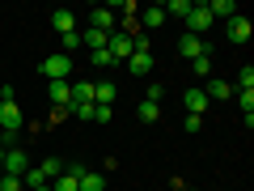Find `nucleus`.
<instances>
[{"instance_id":"34","label":"nucleus","mask_w":254,"mask_h":191,"mask_svg":"<svg viewBox=\"0 0 254 191\" xmlns=\"http://www.w3.org/2000/svg\"><path fill=\"white\" fill-rule=\"evenodd\" d=\"M0 170H4V145H0Z\"/></svg>"},{"instance_id":"16","label":"nucleus","mask_w":254,"mask_h":191,"mask_svg":"<svg viewBox=\"0 0 254 191\" xmlns=\"http://www.w3.org/2000/svg\"><path fill=\"white\" fill-rule=\"evenodd\" d=\"M34 170L43 174L47 183H55V179H60V174H64V162H60V157H43V166H34Z\"/></svg>"},{"instance_id":"30","label":"nucleus","mask_w":254,"mask_h":191,"mask_svg":"<svg viewBox=\"0 0 254 191\" xmlns=\"http://www.w3.org/2000/svg\"><path fill=\"white\" fill-rule=\"evenodd\" d=\"M81 47V34H64V55H72Z\"/></svg>"},{"instance_id":"11","label":"nucleus","mask_w":254,"mask_h":191,"mask_svg":"<svg viewBox=\"0 0 254 191\" xmlns=\"http://www.w3.org/2000/svg\"><path fill=\"white\" fill-rule=\"evenodd\" d=\"M89 30L115 34V9H93V13H89Z\"/></svg>"},{"instance_id":"23","label":"nucleus","mask_w":254,"mask_h":191,"mask_svg":"<svg viewBox=\"0 0 254 191\" xmlns=\"http://www.w3.org/2000/svg\"><path fill=\"white\" fill-rule=\"evenodd\" d=\"M140 119H144V123H157V119H161V106H157V102H140V110H136Z\"/></svg>"},{"instance_id":"31","label":"nucleus","mask_w":254,"mask_h":191,"mask_svg":"<svg viewBox=\"0 0 254 191\" xmlns=\"http://www.w3.org/2000/svg\"><path fill=\"white\" fill-rule=\"evenodd\" d=\"M161 98H165V90L153 81V85H148V98H144V102H157V106H161Z\"/></svg>"},{"instance_id":"24","label":"nucleus","mask_w":254,"mask_h":191,"mask_svg":"<svg viewBox=\"0 0 254 191\" xmlns=\"http://www.w3.org/2000/svg\"><path fill=\"white\" fill-rule=\"evenodd\" d=\"M237 102H242V115H254V90H237Z\"/></svg>"},{"instance_id":"35","label":"nucleus","mask_w":254,"mask_h":191,"mask_svg":"<svg viewBox=\"0 0 254 191\" xmlns=\"http://www.w3.org/2000/svg\"><path fill=\"white\" fill-rule=\"evenodd\" d=\"M34 191H51V183H47V187H34Z\"/></svg>"},{"instance_id":"2","label":"nucleus","mask_w":254,"mask_h":191,"mask_svg":"<svg viewBox=\"0 0 254 191\" xmlns=\"http://www.w3.org/2000/svg\"><path fill=\"white\" fill-rule=\"evenodd\" d=\"M208 30H212V13H208V4H195V9L187 13V34L203 38Z\"/></svg>"},{"instance_id":"28","label":"nucleus","mask_w":254,"mask_h":191,"mask_svg":"<svg viewBox=\"0 0 254 191\" xmlns=\"http://www.w3.org/2000/svg\"><path fill=\"white\" fill-rule=\"evenodd\" d=\"M237 90H254V68H250V64L237 73Z\"/></svg>"},{"instance_id":"26","label":"nucleus","mask_w":254,"mask_h":191,"mask_svg":"<svg viewBox=\"0 0 254 191\" xmlns=\"http://www.w3.org/2000/svg\"><path fill=\"white\" fill-rule=\"evenodd\" d=\"M68 115H76V119H93V102H72V106H68Z\"/></svg>"},{"instance_id":"7","label":"nucleus","mask_w":254,"mask_h":191,"mask_svg":"<svg viewBox=\"0 0 254 191\" xmlns=\"http://www.w3.org/2000/svg\"><path fill=\"white\" fill-rule=\"evenodd\" d=\"M81 174H85V166H68V170L51 183V191H81Z\"/></svg>"},{"instance_id":"17","label":"nucleus","mask_w":254,"mask_h":191,"mask_svg":"<svg viewBox=\"0 0 254 191\" xmlns=\"http://www.w3.org/2000/svg\"><path fill=\"white\" fill-rule=\"evenodd\" d=\"M165 26V9H161V4H148V9H144V34H148V30H161Z\"/></svg>"},{"instance_id":"5","label":"nucleus","mask_w":254,"mask_h":191,"mask_svg":"<svg viewBox=\"0 0 254 191\" xmlns=\"http://www.w3.org/2000/svg\"><path fill=\"white\" fill-rule=\"evenodd\" d=\"M250 38H254V26H250V17L233 13V17H229V43H250Z\"/></svg>"},{"instance_id":"12","label":"nucleus","mask_w":254,"mask_h":191,"mask_svg":"<svg viewBox=\"0 0 254 191\" xmlns=\"http://www.w3.org/2000/svg\"><path fill=\"white\" fill-rule=\"evenodd\" d=\"M51 26L60 30V34H76V13H68V9H55V13H51Z\"/></svg>"},{"instance_id":"4","label":"nucleus","mask_w":254,"mask_h":191,"mask_svg":"<svg viewBox=\"0 0 254 191\" xmlns=\"http://www.w3.org/2000/svg\"><path fill=\"white\" fill-rule=\"evenodd\" d=\"M182 106H187V115H199V119H203V110L212 106V102H208V94H203V85H195V90H187V94H182Z\"/></svg>"},{"instance_id":"27","label":"nucleus","mask_w":254,"mask_h":191,"mask_svg":"<svg viewBox=\"0 0 254 191\" xmlns=\"http://www.w3.org/2000/svg\"><path fill=\"white\" fill-rule=\"evenodd\" d=\"M89 64H93V68H110L115 60H110V51L102 47V51H89Z\"/></svg>"},{"instance_id":"19","label":"nucleus","mask_w":254,"mask_h":191,"mask_svg":"<svg viewBox=\"0 0 254 191\" xmlns=\"http://www.w3.org/2000/svg\"><path fill=\"white\" fill-rule=\"evenodd\" d=\"M208 13H212V21H216V17H233V13H237V4H233V0H212V4H208Z\"/></svg>"},{"instance_id":"6","label":"nucleus","mask_w":254,"mask_h":191,"mask_svg":"<svg viewBox=\"0 0 254 191\" xmlns=\"http://www.w3.org/2000/svg\"><path fill=\"white\" fill-rule=\"evenodd\" d=\"M106 51H110V60H127V55L136 51V43H131L123 30H115V34H110V43H106Z\"/></svg>"},{"instance_id":"25","label":"nucleus","mask_w":254,"mask_h":191,"mask_svg":"<svg viewBox=\"0 0 254 191\" xmlns=\"http://www.w3.org/2000/svg\"><path fill=\"white\" fill-rule=\"evenodd\" d=\"M0 191H26V183L17 174H0Z\"/></svg>"},{"instance_id":"22","label":"nucleus","mask_w":254,"mask_h":191,"mask_svg":"<svg viewBox=\"0 0 254 191\" xmlns=\"http://www.w3.org/2000/svg\"><path fill=\"white\" fill-rule=\"evenodd\" d=\"M190 73H195V77H212V51L199 55V60H190Z\"/></svg>"},{"instance_id":"36","label":"nucleus","mask_w":254,"mask_h":191,"mask_svg":"<svg viewBox=\"0 0 254 191\" xmlns=\"http://www.w3.org/2000/svg\"><path fill=\"white\" fill-rule=\"evenodd\" d=\"M182 191H199V187H182Z\"/></svg>"},{"instance_id":"8","label":"nucleus","mask_w":254,"mask_h":191,"mask_svg":"<svg viewBox=\"0 0 254 191\" xmlns=\"http://www.w3.org/2000/svg\"><path fill=\"white\" fill-rule=\"evenodd\" d=\"M127 73L131 77H148L153 73V51H131L127 55Z\"/></svg>"},{"instance_id":"13","label":"nucleus","mask_w":254,"mask_h":191,"mask_svg":"<svg viewBox=\"0 0 254 191\" xmlns=\"http://www.w3.org/2000/svg\"><path fill=\"white\" fill-rule=\"evenodd\" d=\"M76 34H81V47H89V51H102V47L110 43V34H102V30H76Z\"/></svg>"},{"instance_id":"1","label":"nucleus","mask_w":254,"mask_h":191,"mask_svg":"<svg viewBox=\"0 0 254 191\" xmlns=\"http://www.w3.org/2000/svg\"><path fill=\"white\" fill-rule=\"evenodd\" d=\"M72 55H64V51H51V55H43V64H38V73L47 77V81H68L72 77Z\"/></svg>"},{"instance_id":"32","label":"nucleus","mask_w":254,"mask_h":191,"mask_svg":"<svg viewBox=\"0 0 254 191\" xmlns=\"http://www.w3.org/2000/svg\"><path fill=\"white\" fill-rule=\"evenodd\" d=\"M93 123H110V106H93Z\"/></svg>"},{"instance_id":"14","label":"nucleus","mask_w":254,"mask_h":191,"mask_svg":"<svg viewBox=\"0 0 254 191\" xmlns=\"http://www.w3.org/2000/svg\"><path fill=\"white\" fill-rule=\"evenodd\" d=\"M203 94H208V102H229V98H233V85H229V81H208Z\"/></svg>"},{"instance_id":"29","label":"nucleus","mask_w":254,"mask_h":191,"mask_svg":"<svg viewBox=\"0 0 254 191\" xmlns=\"http://www.w3.org/2000/svg\"><path fill=\"white\" fill-rule=\"evenodd\" d=\"M182 127H187L190 136H195V132H199V127H203V119H199V115H187V119H182Z\"/></svg>"},{"instance_id":"9","label":"nucleus","mask_w":254,"mask_h":191,"mask_svg":"<svg viewBox=\"0 0 254 191\" xmlns=\"http://www.w3.org/2000/svg\"><path fill=\"white\" fill-rule=\"evenodd\" d=\"M178 55H182V60H199V55H208V47H203V38L182 34V38H178Z\"/></svg>"},{"instance_id":"21","label":"nucleus","mask_w":254,"mask_h":191,"mask_svg":"<svg viewBox=\"0 0 254 191\" xmlns=\"http://www.w3.org/2000/svg\"><path fill=\"white\" fill-rule=\"evenodd\" d=\"M72 102H93V81H72Z\"/></svg>"},{"instance_id":"15","label":"nucleus","mask_w":254,"mask_h":191,"mask_svg":"<svg viewBox=\"0 0 254 191\" xmlns=\"http://www.w3.org/2000/svg\"><path fill=\"white\" fill-rule=\"evenodd\" d=\"M93 106H115V85H110V81L93 85Z\"/></svg>"},{"instance_id":"20","label":"nucleus","mask_w":254,"mask_h":191,"mask_svg":"<svg viewBox=\"0 0 254 191\" xmlns=\"http://www.w3.org/2000/svg\"><path fill=\"white\" fill-rule=\"evenodd\" d=\"M161 9H165V17L174 13V17H182V21H187V13L195 9V0H170V4H161Z\"/></svg>"},{"instance_id":"10","label":"nucleus","mask_w":254,"mask_h":191,"mask_svg":"<svg viewBox=\"0 0 254 191\" xmlns=\"http://www.w3.org/2000/svg\"><path fill=\"white\" fill-rule=\"evenodd\" d=\"M51 106L55 110L72 106V81H51Z\"/></svg>"},{"instance_id":"18","label":"nucleus","mask_w":254,"mask_h":191,"mask_svg":"<svg viewBox=\"0 0 254 191\" xmlns=\"http://www.w3.org/2000/svg\"><path fill=\"white\" fill-rule=\"evenodd\" d=\"M81 191H106V174L102 170H85L81 174Z\"/></svg>"},{"instance_id":"33","label":"nucleus","mask_w":254,"mask_h":191,"mask_svg":"<svg viewBox=\"0 0 254 191\" xmlns=\"http://www.w3.org/2000/svg\"><path fill=\"white\" fill-rule=\"evenodd\" d=\"M0 102H17V90L13 85H0Z\"/></svg>"},{"instance_id":"3","label":"nucleus","mask_w":254,"mask_h":191,"mask_svg":"<svg viewBox=\"0 0 254 191\" xmlns=\"http://www.w3.org/2000/svg\"><path fill=\"white\" fill-rule=\"evenodd\" d=\"M26 170H30V153H26V149H4V170H0V174H17V179H26Z\"/></svg>"}]
</instances>
